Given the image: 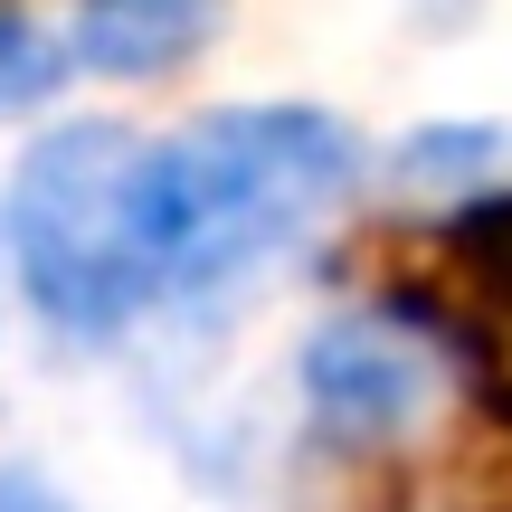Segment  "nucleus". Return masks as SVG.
<instances>
[{
  "mask_svg": "<svg viewBox=\"0 0 512 512\" xmlns=\"http://www.w3.org/2000/svg\"><path fill=\"white\" fill-rule=\"evenodd\" d=\"M48 86H57V48L29 29V19L0 10V114H10V105H38Z\"/></svg>",
  "mask_w": 512,
  "mask_h": 512,
  "instance_id": "obj_6",
  "label": "nucleus"
},
{
  "mask_svg": "<svg viewBox=\"0 0 512 512\" xmlns=\"http://www.w3.org/2000/svg\"><path fill=\"white\" fill-rule=\"evenodd\" d=\"M0 512H67V503H57L38 475H10V465H0Z\"/></svg>",
  "mask_w": 512,
  "mask_h": 512,
  "instance_id": "obj_7",
  "label": "nucleus"
},
{
  "mask_svg": "<svg viewBox=\"0 0 512 512\" xmlns=\"http://www.w3.org/2000/svg\"><path fill=\"white\" fill-rule=\"evenodd\" d=\"M133 152L124 124H57L10 171V256L29 304L67 342H105L152 304L133 266Z\"/></svg>",
  "mask_w": 512,
  "mask_h": 512,
  "instance_id": "obj_2",
  "label": "nucleus"
},
{
  "mask_svg": "<svg viewBox=\"0 0 512 512\" xmlns=\"http://www.w3.org/2000/svg\"><path fill=\"white\" fill-rule=\"evenodd\" d=\"M437 351L446 342L418 313H342L332 332L304 342V399L342 437H380V427L418 418L427 380H437Z\"/></svg>",
  "mask_w": 512,
  "mask_h": 512,
  "instance_id": "obj_4",
  "label": "nucleus"
},
{
  "mask_svg": "<svg viewBox=\"0 0 512 512\" xmlns=\"http://www.w3.org/2000/svg\"><path fill=\"white\" fill-rule=\"evenodd\" d=\"M361 181L351 124L313 105H247L133 152V266L143 294H209L294 247Z\"/></svg>",
  "mask_w": 512,
  "mask_h": 512,
  "instance_id": "obj_1",
  "label": "nucleus"
},
{
  "mask_svg": "<svg viewBox=\"0 0 512 512\" xmlns=\"http://www.w3.org/2000/svg\"><path fill=\"white\" fill-rule=\"evenodd\" d=\"M219 29V0H86L76 48L105 76H162Z\"/></svg>",
  "mask_w": 512,
  "mask_h": 512,
  "instance_id": "obj_5",
  "label": "nucleus"
},
{
  "mask_svg": "<svg viewBox=\"0 0 512 512\" xmlns=\"http://www.w3.org/2000/svg\"><path fill=\"white\" fill-rule=\"evenodd\" d=\"M512 418V190H465V209L427 238V266L408 275V304Z\"/></svg>",
  "mask_w": 512,
  "mask_h": 512,
  "instance_id": "obj_3",
  "label": "nucleus"
}]
</instances>
